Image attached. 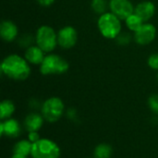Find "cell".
<instances>
[{
	"label": "cell",
	"instance_id": "5",
	"mask_svg": "<svg viewBox=\"0 0 158 158\" xmlns=\"http://www.w3.org/2000/svg\"><path fill=\"white\" fill-rule=\"evenodd\" d=\"M31 156L32 158H59L60 148L50 139H40L32 143Z\"/></svg>",
	"mask_w": 158,
	"mask_h": 158
},
{
	"label": "cell",
	"instance_id": "8",
	"mask_svg": "<svg viewBox=\"0 0 158 158\" xmlns=\"http://www.w3.org/2000/svg\"><path fill=\"white\" fill-rule=\"evenodd\" d=\"M156 37V27L150 23L144 22L143 25L134 32L133 39L135 43L139 45H148L154 42Z\"/></svg>",
	"mask_w": 158,
	"mask_h": 158
},
{
	"label": "cell",
	"instance_id": "15",
	"mask_svg": "<svg viewBox=\"0 0 158 158\" xmlns=\"http://www.w3.org/2000/svg\"><path fill=\"white\" fill-rule=\"evenodd\" d=\"M15 105L11 100H4L0 104V118L1 120L8 119L15 112Z\"/></svg>",
	"mask_w": 158,
	"mask_h": 158
},
{
	"label": "cell",
	"instance_id": "18",
	"mask_svg": "<svg viewBox=\"0 0 158 158\" xmlns=\"http://www.w3.org/2000/svg\"><path fill=\"white\" fill-rule=\"evenodd\" d=\"M112 156V147L107 143L98 144L94 151V158H110Z\"/></svg>",
	"mask_w": 158,
	"mask_h": 158
},
{
	"label": "cell",
	"instance_id": "22",
	"mask_svg": "<svg viewBox=\"0 0 158 158\" xmlns=\"http://www.w3.org/2000/svg\"><path fill=\"white\" fill-rule=\"evenodd\" d=\"M117 42L120 45H127L131 43V36L129 33H120L117 37Z\"/></svg>",
	"mask_w": 158,
	"mask_h": 158
},
{
	"label": "cell",
	"instance_id": "20",
	"mask_svg": "<svg viewBox=\"0 0 158 158\" xmlns=\"http://www.w3.org/2000/svg\"><path fill=\"white\" fill-rule=\"evenodd\" d=\"M148 106L154 113L158 114V94H152L149 97Z\"/></svg>",
	"mask_w": 158,
	"mask_h": 158
},
{
	"label": "cell",
	"instance_id": "19",
	"mask_svg": "<svg viewBox=\"0 0 158 158\" xmlns=\"http://www.w3.org/2000/svg\"><path fill=\"white\" fill-rule=\"evenodd\" d=\"M91 7L95 14L99 16L107 12V8H109V2L106 0H92Z\"/></svg>",
	"mask_w": 158,
	"mask_h": 158
},
{
	"label": "cell",
	"instance_id": "16",
	"mask_svg": "<svg viewBox=\"0 0 158 158\" xmlns=\"http://www.w3.org/2000/svg\"><path fill=\"white\" fill-rule=\"evenodd\" d=\"M31 148L32 143H31L29 140H21L15 144L13 148V154H19L25 156H29L31 154Z\"/></svg>",
	"mask_w": 158,
	"mask_h": 158
},
{
	"label": "cell",
	"instance_id": "9",
	"mask_svg": "<svg viewBox=\"0 0 158 158\" xmlns=\"http://www.w3.org/2000/svg\"><path fill=\"white\" fill-rule=\"evenodd\" d=\"M135 6L131 0H109V10L121 20L134 13Z\"/></svg>",
	"mask_w": 158,
	"mask_h": 158
},
{
	"label": "cell",
	"instance_id": "2",
	"mask_svg": "<svg viewBox=\"0 0 158 158\" xmlns=\"http://www.w3.org/2000/svg\"><path fill=\"white\" fill-rule=\"evenodd\" d=\"M97 28L101 35L109 40H116L121 33V19L112 12H106L98 17Z\"/></svg>",
	"mask_w": 158,
	"mask_h": 158
},
{
	"label": "cell",
	"instance_id": "6",
	"mask_svg": "<svg viewBox=\"0 0 158 158\" xmlns=\"http://www.w3.org/2000/svg\"><path fill=\"white\" fill-rule=\"evenodd\" d=\"M65 111V106L63 101L56 96L49 97L46 99L41 108L42 116L44 117V120L54 123L59 120L63 116Z\"/></svg>",
	"mask_w": 158,
	"mask_h": 158
},
{
	"label": "cell",
	"instance_id": "14",
	"mask_svg": "<svg viewBox=\"0 0 158 158\" xmlns=\"http://www.w3.org/2000/svg\"><path fill=\"white\" fill-rule=\"evenodd\" d=\"M44 117L38 113H31L24 119V128L29 132L38 131L44 124Z\"/></svg>",
	"mask_w": 158,
	"mask_h": 158
},
{
	"label": "cell",
	"instance_id": "3",
	"mask_svg": "<svg viewBox=\"0 0 158 158\" xmlns=\"http://www.w3.org/2000/svg\"><path fill=\"white\" fill-rule=\"evenodd\" d=\"M69 69V64L63 56L49 53L45 55L44 59L40 65V72L44 76L62 75Z\"/></svg>",
	"mask_w": 158,
	"mask_h": 158
},
{
	"label": "cell",
	"instance_id": "23",
	"mask_svg": "<svg viewBox=\"0 0 158 158\" xmlns=\"http://www.w3.org/2000/svg\"><path fill=\"white\" fill-rule=\"evenodd\" d=\"M40 139H41V138H40V135H39L38 131H31V132H29V134H28V140H29L31 143H36V142L39 141Z\"/></svg>",
	"mask_w": 158,
	"mask_h": 158
},
{
	"label": "cell",
	"instance_id": "11",
	"mask_svg": "<svg viewBox=\"0 0 158 158\" xmlns=\"http://www.w3.org/2000/svg\"><path fill=\"white\" fill-rule=\"evenodd\" d=\"M21 133V127L18 120L14 118H8L2 120L0 123V134L1 136H6L9 138H17Z\"/></svg>",
	"mask_w": 158,
	"mask_h": 158
},
{
	"label": "cell",
	"instance_id": "10",
	"mask_svg": "<svg viewBox=\"0 0 158 158\" xmlns=\"http://www.w3.org/2000/svg\"><path fill=\"white\" fill-rule=\"evenodd\" d=\"M19 29L16 23L10 19H4L0 23V36L3 41L11 43L18 37Z\"/></svg>",
	"mask_w": 158,
	"mask_h": 158
},
{
	"label": "cell",
	"instance_id": "26",
	"mask_svg": "<svg viewBox=\"0 0 158 158\" xmlns=\"http://www.w3.org/2000/svg\"><path fill=\"white\" fill-rule=\"evenodd\" d=\"M157 80H158V74H157Z\"/></svg>",
	"mask_w": 158,
	"mask_h": 158
},
{
	"label": "cell",
	"instance_id": "24",
	"mask_svg": "<svg viewBox=\"0 0 158 158\" xmlns=\"http://www.w3.org/2000/svg\"><path fill=\"white\" fill-rule=\"evenodd\" d=\"M36 1L42 6H50L55 3L56 0H36Z\"/></svg>",
	"mask_w": 158,
	"mask_h": 158
},
{
	"label": "cell",
	"instance_id": "17",
	"mask_svg": "<svg viewBox=\"0 0 158 158\" xmlns=\"http://www.w3.org/2000/svg\"><path fill=\"white\" fill-rule=\"evenodd\" d=\"M143 23H144V21L135 13L131 14L125 19V24H126L128 30H130L133 33L135 31H137L143 25Z\"/></svg>",
	"mask_w": 158,
	"mask_h": 158
},
{
	"label": "cell",
	"instance_id": "13",
	"mask_svg": "<svg viewBox=\"0 0 158 158\" xmlns=\"http://www.w3.org/2000/svg\"><path fill=\"white\" fill-rule=\"evenodd\" d=\"M45 54L46 53L42 50L37 44H32L26 48L24 57L30 64L40 66L45 57Z\"/></svg>",
	"mask_w": 158,
	"mask_h": 158
},
{
	"label": "cell",
	"instance_id": "25",
	"mask_svg": "<svg viewBox=\"0 0 158 158\" xmlns=\"http://www.w3.org/2000/svg\"><path fill=\"white\" fill-rule=\"evenodd\" d=\"M11 158H28V156H22V155H19V154H13V156Z\"/></svg>",
	"mask_w": 158,
	"mask_h": 158
},
{
	"label": "cell",
	"instance_id": "12",
	"mask_svg": "<svg viewBox=\"0 0 158 158\" xmlns=\"http://www.w3.org/2000/svg\"><path fill=\"white\" fill-rule=\"evenodd\" d=\"M156 7L152 1H143L135 6L134 13L137 14L144 22L149 21L156 14Z\"/></svg>",
	"mask_w": 158,
	"mask_h": 158
},
{
	"label": "cell",
	"instance_id": "1",
	"mask_svg": "<svg viewBox=\"0 0 158 158\" xmlns=\"http://www.w3.org/2000/svg\"><path fill=\"white\" fill-rule=\"evenodd\" d=\"M0 70L4 76L17 81L27 80L31 71L30 63L25 57L17 54L6 56L1 62Z\"/></svg>",
	"mask_w": 158,
	"mask_h": 158
},
{
	"label": "cell",
	"instance_id": "21",
	"mask_svg": "<svg viewBox=\"0 0 158 158\" xmlns=\"http://www.w3.org/2000/svg\"><path fill=\"white\" fill-rule=\"evenodd\" d=\"M147 64L150 69L158 70V53H154L147 58Z\"/></svg>",
	"mask_w": 158,
	"mask_h": 158
},
{
	"label": "cell",
	"instance_id": "4",
	"mask_svg": "<svg viewBox=\"0 0 158 158\" xmlns=\"http://www.w3.org/2000/svg\"><path fill=\"white\" fill-rule=\"evenodd\" d=\"M34 40L35 44H37L46 54L53 52L58 45L57 32L55 31L53 27L49 25L40 26L36 31Z\"/></svg>",
	"mask_w": 158,
	"mask_h": 158
},
{
	"label": "cell",
	"instance_id": "7",
	"mask_svg": "<svg viewBox=\"0 0 158 158\" xmlns=\"http://www.w3.org/2000/svg\"><path fill=\"white\" fill-rule=\"evenodd\" d=\"M77 41L78 32L73 26H64L57 31V44L63 49H70L74 47Z\"/></svg>",
	"mask_w": 158,
	"mask_h": 158
}]
</instances>
